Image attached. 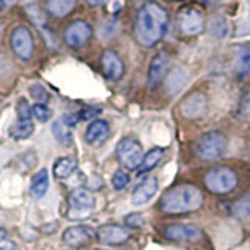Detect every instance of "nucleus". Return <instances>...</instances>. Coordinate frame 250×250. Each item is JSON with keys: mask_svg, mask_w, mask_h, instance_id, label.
Wrapping results in <instances>:
<instances>
[{"mask_svg": "<svg viewBox=\"0 0 250 250\" xmlns=\"http://www.w3.org/2000/svg\"><path fill=\"white\" fill-rule=\"evenodd\" d=\"M167 11L156 2H147L136 14L135 36L143 47H153L166 35Z\"/></svg>", "mask_w": 250, "mask_h": 250, "instance_id": "nucleus-1", "label": "nucleus"}, {"mask_svg": "<svg viewBox=\"0 0 250 250\" xmlns=\"http://www.w3.org/2000/svg\"><path fill=\"white\" fill-rule=\"evenodd\" d=\"M203 205V195L194 185H180L170 188L163 194L160 207L167 214H185L200 209Z\"/></svg>", "mask_w": 250, "mask_h": 250, "instance_id": "nucleus-2", "label": "nucleus"}, {"mask_svg": "<svg viewBox=\"0 0 250 250\" xmlns=\"http://www.w3.org/2000/svg\"><path fill=\"white\" fill-rule=\"evenodd\" d=\"M227 141L225 135L221 131H208L202 135L195 144V155L203 161H214L225 153L227 150Z\"/></svg>", "mask_w": 250, "mask_h": 250, "instance_id": "nucleus-3", "label": "nucleus"}, {"mask_svg": "<svg viewBox=\"0 0 250 250\" xmlns=\"http://www.w3.org/2000/svg\"><path fill=\"white\" fill-rule=\"evenodd\" d=\"M205 185L213 194H230L238 186V175L230 167H214L205 175Z\"/></svg>", "mask_w": 250, "mask_h": 250, "instance_id": "nucleus-4", "label": "nucleus"}, {"mask_svg": "<svg viewBox=\"0 0 250 250\" xmlns=\"http://www.w3.org/2000/svg\"><path fill=\"white\" fill-rule=\"evenodd\" d=\"M116 155L122 166L127 167L128 170H135L141 167V164H143V160H144L143 147H141V144L136 139H131V138H124L121 143L117 144Z\"/></svg>", "mask_w": 250, "mask_h": 250, "instance_id": "nucleus-5", "label": "nucleus"}, {"mask_svg": "<svg viewBox=\"0 0 250 250\" xmlns=\"http://www.w3.org/2000/svg\"><path fill=\"white\" fill-rule=\"evenodd\" d=\"M16 111H18V122L14 127H11L10 136L21 141L33 133V114H31V108L25 99H19Z\"/></svg>", "mask_w": 250, "mask_h": 250, "instance_id": "nucleus-6", "label": "nucleus"}, {"mask_svg": "<svg viewBox=\"0 0 250 250\" xmlns=\"http://www.w3.org/2000/svg\"><path fill=\"white\" fill-rule=\"evenodd\" d=\"M11 49L22 61H27L33 55V36L27 27H18L11 33Z\"/></svg>", "mask_w": 250, "mask_h": 250, "instance_id": "nucleus-7", "label": "nucleus"}, {"mask_svg": "<svg viewBox=\"0 0 250 250\" xmlns=\"http://www.w3.org/2000/svg\"><path fill=\"white\" fill-rule=\"evenodd\" d=\"M69 217H83L82 214H86L96 208V197L86 189H75L69 195Z\"/></svg>", "mask_w": 250, "mask_h": 250, "instance_id": "nucleus-8", "label": "nucleus"}, {"mask_svg": "<svg viewBox=\"0 0 250 250\" xmlns=\"http://www.w3.org/2000/svg\"><path fill=\"white\" fill-rule=\"evenodd\" d=\"M96 236L100 244L105 246H121L130 239L128 230L117 224H105L97 230Z\"/></svg>", "mask_w": 250, "mask_h": 250, "instance_id": "nucleus-9", "label": "nucleus"}, {"mask_svg": "<svg viewBox=\"0 0 250 250\" xmlns=\"http://www.w3.org/2000/svg\"><path fill=\"white\" fill-rule=\"evenodd\" d=\"M92 30L91 25L84 21H75L66 28L64 31V41L69 47L72 49H78V47H83L86 42L91 39Z\"/></svg>", "mask_w": 250, "mask_h": 250, "instance_id": "nucleus-10", "label": "nucleus"}, {"mask_svg": "<svg viewBox=\"0 0 250 250\" xmlns=\"http://www.w3.org/2000/svg\"><path fill=\"white\" fill-rule=\"evenodd\" d=\"M169 55L166 52H158L152 58L150 61V67H148V74H147V86L150 89L156 88L161 82H164L166 78V72L169 67Z\"/></svg>", "mask_w": 250, "mask_h": 250, "instance_id": "nucleus-11", "label": "nucleus"}, {"mask_svg": "<svg viewBox=\"0 0 250 250\" xmlns=\"http://www.w3.org/2000/svg\"><path fill=\"white\" fill-rule=\"evenodd\" d=\"M164 236L170 241H186V242H195L200 241L203 233L199 227L192 224H174L166 227Z\"/></svg>", "mask_w": 250, "mask_h": 250, "instance_id": "nucleus-12", "label": "nucleus"}, {"mask_svg": "<svg viewBox=\"0 0 250 250\" xmlns=\"http://www.w3.org/2000/svg\"><path fill=\"white\" fill-rule=\"evenodd\" d=\"M178 25L182 33L186 36H195L199 35L202 28H203V18L202 14L194 10V8H185V10L180 11L178 14Z\"/></svg>", "mask_w": 250, "mask_h": 250, "instance_id": "nucleus-13", "label": "nucleus"}, {"mask_svg": "<svg viewBox=\"0 0 250 250\" xmlns=\"http://www.w3.org/2000/svg\"><path fill=\"white\" fill-rule=\"evenodd\" d=\"M80 121L78 116L75 114H64L60 119H57L52 125V133L55 139L58 143L64 144V146H70L72 144V128L77 125V122Z\"/></svg>", "mask_w": 250, "mask_h": 250, "instance_id": "nucleus-14", "label": "nucleus"}, {"mask_svg": "<svg viewBox=\"0 0 250 250\" xmlns=\"http://www.w3.org/2000/svg\"><path fill=\"white\" fill-rule=\"evenodd\" d=\"M180 113L186 119H199L207 113V97L202 92L189 94L180 105Z\"/></svg>", "mask_w": 250, "mask_h": 250, "instance_id": "nucleus-15", "label": "nucleus"}, {"mask_svg": "<svg viewBox=\"0 0 250 250\" xmlns=\"http://www.w3.org/2000/svg\"><path fill=\"white\" fill-rule=\"evenodd\" d=\"M158 191V180L155 177H146L141 182L131 194V203L133 205H144V203L150 202L153 195Z\"/></svg>", "mask_w": 250, "mask_h": 250, "instance_id": "nucleus-16", "label": "nucleus"}, {"mask_svg": "<svg viewBox=\"0 0 250 250\" xmlns=\"http://www.w3.org/2000/svg\"><path fill=\"white\" fill-rule=\"evenodd\" d=\"M94 238V231L88 225H75L62 233V241L70 247H82L91 242Z\"/></svg>", "mask_w": 250, "mask_h": 250, "instance_id": "nucleus-17", "label": "nucleus"}, {"mask_svg": "<svg viewBox=\"0 0 250 250\" xmlns=\"http://www.w3.org/2000/svg\"><path fill=\"white\" fill-rule=\"evenodd\" d=\"M102 69L106 78L113 82H119L124 77V62L119 55L113 50H105L102 55Z\"/></svg>", "mask_w": 250, "mask_h": 250, "instance_id": "nucleus-18", "label": "nucleus"}, {"mask_svg": "<svg viewBox=\"0 0 250 250\" xmlns=\"http://www.w3.org/2000/svg\"><path fill=\"white\" fill-rule=\"evenodd\" d=\"M188 78H189V72H188L185 67L172 69L166 75V78H164V86H166L167 94L174 96V94L182 91L188 83Z\"/></svg>", "mask_w": 250, "mask_h": 250, "instance_id": "nucleus-19", "label": "nucleus"}, {"mask_svg": "<svg viewBox=\"0 0 250 250\" xmlns=\"http://www.w3.org/2000/svg\"><path fill=\"white\" fill-rule=\"evenodd\" d=\"M109 136V125L104 119H97L89 124V127L86 128V141L91 146H99L105 143L106 138Z\"/></svg>", "mask_w": 250, "mask_h": 250, "instance_id": "nucleus-20", "label": "nucleus"}, {"mask_svg": "<svg viewBox=\"0 0 250 250\" xmlns=\"http://www.w3.org/2000/svg\"><path fill=\"white\" fill-rule=\"evenodd\" d=\"M49 191V172L45 169H41L33 175L30 183V192L35 199H41Z\"/></svg>", "mask_w": 250, "mask_h": 250, "instance_id": "nucleus-21", "label": "nucleus"}, {"mask_svg": "<svg viewBox=\"0 0 250 250\" xmlns=\"http://www.w3.org/2000/svg\"><path fill=\"white\" fill-rule=\"evenodd\" d=\"M77 0H45L47 11L53 18H64L70 11L74 10Z\"/></svg>", "mask_w": 250, "mask_h": 250, "instance_id": "nucleus-22", "label": "nucleus"}, {"mask_svg": "<svg viewBox=\"0 0 250 250\" xmlns=\"http://www.w3.org/2000/svg\"><path fill=\"white\" fill-rule=\"evenodd\" d=\"M77 169V160L72 156H64L60 158L53 166V175L60 180H66L67 177L72 175V172Z\"/></svg>", "mask_w": 250, "mask_h": 250, "instance_id": "nucleus-23", "label": "nucleus"}, {"mask_svg": "<svg viewBox=\"0 0 250 250\" xmlns=\"http://www.w3.org/2000/svg\"><path fill=\"white\" fill-rule=\"evenodd\" d=\"M250 74V50L241 47L236 52V75L238 78H244Z\"/></svg>", "mask_w": 250, "mask_h": 250, "instance_id": "nucleus-24", "label": "nucleus"}, {"mask_svg": "<svg viewBox=\"0 0 250 250\" xmlns=\"http://www.w3.org/2000/svg\"><path fill=\"white\" fill-rule=\"evenodd\" d=\"M163 155H164V148H161V147H155L148 153H146L144 160H143V164H141L139 174H146V172L152 170L156 166V164H158L163 160Z\"/></svg>", "mask_w": 250, "mask_h": 250, "instance_id": "nucleus-25", "label": "nucleus"}, {"mask_svg": "<svg viewBox=\"0 0 250 250\" xmlns=\"http://www.w3.org/2000/svg\"><path fill=\"white\" fill-rule=\"evenodd\" d=\"M230 31V27H229V22L222 18H213L209 22V35L214 36L217 39H224L227 38Z\"/></svg>", "mask_w": 250, "mask_h": 250, "instance_id": "nucleus-26", "label": "nucleus"}, {"mask_svg": "<svg viewBox=\"0 0 250 250\" xmlns=\"http://www.w3.org/2000/svg\"><path fill=\"white\" fill-rule=\"evenodd\" d=\"M130 183V175L127 174L125 170H116L114 175L111 178V185L116 191H121L124 189L125 186H127Z\"/></svg>", "mask_w": 250, "mask_h": 250, "instance_id": "nucleus-27", "label": "nucleus"}, {"mask_svg": "<svg viewBox=\"0 0 250 250\" xmlns=\"http://www.w3.org/2000/svg\"><path fill=\"white\" fill-rule=\"evenodd\" d=\"M31 114H33V117L39 122H47L52 116L50 109L47 108L45 104H36L33 108H31Z\"/></svg>", "mask_w": 250, "mask_h": 250, "instance_id": "nucleus-28", "label": "nucleus"}, {"mask_svg": "<svg viewBox=\"0 0 250 250\" xmlns=\"http://www.w3.org/2000/svg\"><path fill=\"white\" fill-rule=\"evenodd\" d=\"M233 214L238 216V217H247V216H250V199L246 197V199H242V200L234 203Z\"/></svg>", "mask_w": 250, "mask_h": 250, "instance_id": "nucleus-29", "label": "nucleus"}, {"mask_svg": "<svg viewBox=\"0 0 250 250\" xmlns=\"http://www.w3.org/2000/svg\"><path fill=\"white\" fill-rule=\"evenodd\" d=\"M25 11L28 14V18L33 21L36 25H41V23H44V18H42L41 8H39L38 5H27L25 6Z\"/></svg>", "mask_w": 250, "mask_h": 250, "instance_id": "nucleus-30", "label": "nucleus"}, {"mask_svg": "<svg viewBox=\"0 0 250 250\" xmlns=\"http://www.w3.org/2000/svg\"><path fill=\"white\" fill-rule=\"evenodd\" d=\"M30 94H31V97H33L38 104H45L47 99H49V94H47V91L42 88L41 84H33L30 88Z\"/></svg>", "mask_w": 250, "mask_h": 250, "instance_id": "nucleus-31", "label": "nucleus"}, {"mask_svg": "<svg viewBox=\"0 0 250 250\" xmlns=\"http://www.w3.org/2000/svg\"><path fill=\"white\" fill-rule=\"evenodd\" d=\"M125 224H127V227H130V229H141L146 221H144V216L139 214V213H131L128 214L127 217H125Z\"/></svg>", "mask_w": 250, "mask_h": 250, "instance_id": "nucleus-32", "label": "nucleus"}, {"mask_svg": "<svg viewBox=\"0 0 250 250\" xmlns=\"http://www.w3.org/2000/svg\"><path fill=\"white\" fill-rule=\"evenodd\" d=\"M0 250H21V249L13 239L5 236V234H0Z\"/></svg>", "mask_w": 250, "mask_h": 250, "instance_id": "nucleus-33", "label": "nucleus"}, {"mask_svg": "<svg viewBox=\"0 0 250 250\" xmlns=\"http://www.w3.org/2000/svg\"><path fill=\"white\" fill-rule=\"evenodd\" d=\"M100 111H102L100 108H86V109H82V111L78 113L77 116H78V119H80V121H82V119L86 121V119H92V117L99 116Z\"/></svg>", "mask_w": 250, "mask_h": 250, "instance_id": "nucleus-34", "label": "nucleus"}, {"mask_svg": "<svg viewBox=\"0 0 250 250\" xmlns=\"http://www.w3.org/2000/svg\"><path fill=\"white\" fill-rule=\"evenodd\" d=\"M89 5H92V6H97V5H102V3H105L106 0H86Z\"/></svg>", "mask_w": 250, "mask_h": 250, "instance_id": "nucleus-35", "label": "nucleus"}, {"mask_svg": "<svg viewBox=\"0 0 250 250\" xmlns=\"http://www.w3.org/2000/svg\"><path fill=\"white\" fill-rule=\"evenodd\" d=\"M5 8V0H0V11H2Z\"/></svg>", "mask_w": 250, "mask_h": 250, "instance_id": "nucleus-36", "label": "nucleus"}]
</instances>
